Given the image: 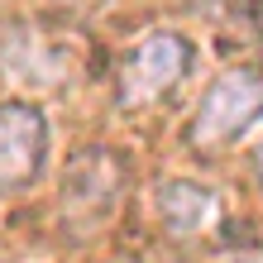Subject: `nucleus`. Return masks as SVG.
Wrapping results in <instances>:
<instances>
[{"mask_svg": "<svg viewBox=\"0 0 263 263\" xmlns=\"http://www.w3.org/2000/svg\"><path fill=\"white\" fill-rule=\"evenodd\" d=\"M263 115V72L254 67H230L206 86L196 101V115L187 125V148L196 153H220L235 139H244Z\"/></svg>", "mask_w": 263, "mask_h": 263, "instance_id": "nucleus-1", "label": "nucleus"}, {"mask_svg": "<svg viewBox=\"0 0 263 263\" xmlns=\"http://www.w3.org/2000/svg\"><path fill=\"white\" fill-rule=\"evenodd\" d=\"M120 192H125V158L115 148H101V144L82 148L63 173V196H58L63 230H72V235L101 230L115 215Z\"/></svg>", "mask_w": 263, "mask_h": 263, "instance_id": "nucleus-2", "label": "nucleus"}, {"mask_svg": "<svg viewBox=\"0 0 263 263\" xmlns=\"http://www.w3.org/2000/svg\"><path fill=\"white\" fill-rule=\"evenodd\" d=\"M192 67V43L173 34V29H158V34L139 39L134 48L120 58L115 72V101L120 110H144V105L163 101Z\"/></svg>", "mask_w": 263, "mask_h": 263, "instance_id": "nucleus-3", "label": "nucleus"}, {"mask_svg": "<svg viewBox=\"0 0 263 263\" xmlns=\"http://www.w3.org/2000/svg\"><path fill=\"white\" fill-rule=\"evenodd\" d=\"M48 163V120L29 101L0 105V206L29 192Z\"/></svg>", "mask_w": 263, "mask_h": 263, "instance_id": "nucleus-4", "label": "nucleus"}, {"mask_svg": "<svg viewBox=\"0 0 263 263\" xmlns=\"http://www.w3.org/2000/svg\"><path fill=\"white\" fill-rule=\"evenodd\" d=\"M158 215L167 225V235H201L220 220V201L211 187H196V182H163L158 192Z\"/></svg>", "mask_w": 263, "mask_h": 263, "instance_id": "nucleus-5", "label": "nucleus"}, {"mask_svg": "<svg viewBox=\"0 0 263 263\" xmlns=\"http://www.w3.org/2000/svg\"><path fill=\"white\" fill-rule=\"evenodd\" d=\"M67 10H96V5H105V0H63Z\"/></svg>", "mask_w": 263, "mask_h": 263, "instance_id": "nucleus-6", "label": "nucleus"}, {"mask_svg": "<svg viewBox=\"0 0 263 263\" xmlns=\"http://www.w3.org/2000/svg\"><path fill=\"white\" fill-rule=\"evenodd\" d=\"M254 173H258V182H263V144H258V153H254Z\"/></svg>", "mask_w": 263, "mask_h": 263, "instance_id": "nucleus-7", "label": "nucleus"}]
</instances>
